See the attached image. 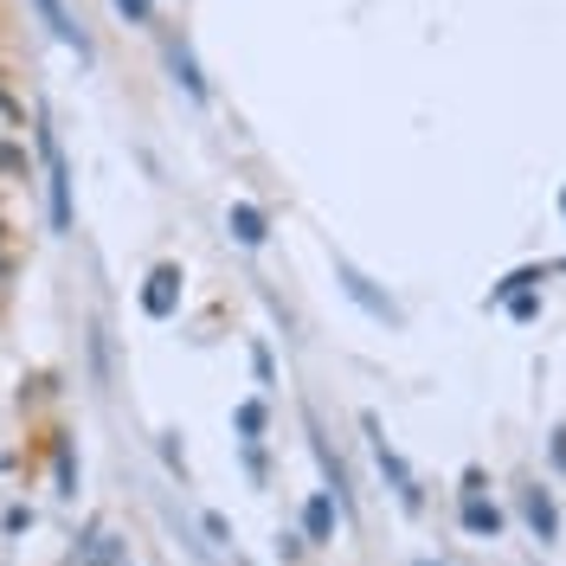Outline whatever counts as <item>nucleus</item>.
I'll return each mask as SVG.
<instances>
[{
	"instance_id": "f257e3e1",
	"label": "nucleus",
	"mask_w": 566,
	"mask_h": 566,
	"mask_svg": "<svg viewBox=\"0 0 566 566\" xmlns=\"http://www.w3.org/2000/svg\"><path fill=\"white\" fill-rule=\"evenodd\" d=\"M33 129H39V161H45V212H52V232H71V161H65V148H59V129H52L45 109L33 116Z\"/></svg>"
},
{
	"instance_id": "f03ea898",
	"label": "nucleus",
	"mask_w": 566,
	"mask_h": 566,
	"mask_svg": "<svg viewBox=\"0 0 566 566\" xmlns=\"http://www.w3.org/2000/svg\"><path fill=\"white\" fill-rule=\"evenodd\" d=\"M367 438H374V463H380L387 490L399 495V509H406V515H419L424 495H419V476H412V463H406V458H399V451L387 444V438H380V419H367Z\"/></svg>"
},
{
	"instance_id": "7ed1b4c3",
	"label": "nucleus",
	"mask_w": 566,
	"mask_h": 566,
	"mask_svg": "<svg viewBox=\"0 0 566 566\" xmlns=\"http://www.w3.org/2000/svg\"><path fill=\"white\" fill-rule=\"evenodd\" d=\"M180 264H155V271H148V283H142V316L148 322H168L180 310Z\"/></svg>"
},
{
	"instance_id": "20e7f679",
	"label": "nucleus",
	"mask_w": 566,
	"mask_h": 566,
	"mask_svg": "<svg viewBox=\"0 0 566 566\" xmlns=\"http://www.w3.org/2000/svg\"><path fill=\"white\" fill-rule=\"evenodd\" d=\"M335 277H342V290H348V303H360V310H367L374 322H387V328H399V310H392L387 296L374 290V277H367V271H354L348 258H335Z\"/></svg>"
},
{
	"instance_id": "39448f33",
	"label": "nucleus",
	"mask_w": 566,
	"mask_h": 566,
	"mask_svg": "<svg viewBox=\"0 0 566 566\" xmlns=\"http://www.w3.org/2000/svg\"><path fill=\"white\" fill-rule=\"evenodd\" d=\"M33 13H39V27H45V33L59 39V45H71V52H77V59L91 65V39H84V27L71 20V7H65V0H33Z\"/></svg>"
},
{
	"instance_id": "423d86ee",
	"label": "nucleus",
	"mask_w": 566,
	"mask_h": 566,
	"mask_svg": "<svg viewBox=\"0 0 566 566\" xmlns=\"http://www.w3.org/2000/svg\"><path fill=\"white\" fill-rule=\"evenodd\" d=\"M226 232H232L245 251H258L264 239H271V219H264V207H251V200H232V207H226Z\"/></svg>"
},
{
	"instance_id": "0eeeda50",
	"label": "nucleus",
	"mask_w": 566,
	"mask_h": 566,
	"mask_svg": "<svg viewBox=\"0 0 566 566\" xmlns=\"http://www.w3.org/2000/svg\"><path fill=\"white\" fill-rule=\"evenodd\" d=\"M168 71H175V84L193 97V104H207V77H200V59H193L187 39H168Z\"/></svg>"
},
{
	"instance_id": "6e6552de",
	"label": "nucleus",
	"mask_w": 566,
	"mask_h": 566,
	"mask_svg": "<svg viewBox=\"0 0 566 566\" xmlns=\"http://www.w3.org/2000/svg\"><path fill=\"white\" fill-rule=\"evenodd\" d=\"M335 522H342V502L335 495H310L303 502V541H335Z\"/></svg>"
},
{
	"instance_id": "1a4fd4ad",
	"label": "nucleus",
	"mask_w": 566,
	"mask_h": 566,
	"mask_svg": "<svg viewBox=\"0 0 566 566\" xmlns=\"http://www.w3.org/2000/svg\"><path fill=\"white\" fill-rule=\"evenodd\" d=\"M522 515H528L534 541H554V528H560V509H554V495H547V490H528V502H522Z\"/></svg>"
},
{
	"instance_id": "9d476101",
	"label": "nucleus",
	"mask_w": 566,
	"mask_h": 566,
	"mask_svg": "<svg viewBox=\"0 0 566 566\" xmlns=\"http://www.w3.org/2000/svg\"><path fill=\"white\" fill-rule=\"evenodd\" d=\"M463 534H490V541H495V534H502V509L470 490V495H463Z\"/></svg>"
},
{
	"instance_id": "9b49d317",
	"label": "nucleus",
	"mask_w": 566,
	"mask_h": 566,
	"mask_svg": "<svg viewBox=\"0 0 566 566\" xmlns=\"http://www.w3.org/2000/svg\"><path fill=\"white\" fill-rule=\"evenodd\" d=\"M0 175H7V180H33L27 148H20V142H7V136H0Z\"/></svg>"
},
{
	"instance_id": "f8f14e48",
	"label": "nucleus",
	"mask_w": 566,
	"mask_h": 566,
	"mask_svg": "<svg viewBox=\"0 0 566 566\" xmlns=\"http://www.w3.org/2000/svg\"><path fill=\"white\" fill-rule=\"evenodd\" d=\"M232 424H239V438H245V444H258V438H264V399H245V406L232 412Z\"/></svg>"
},
{
	"instance_id": "ddd939ff",
	"label": "nucleus",
	"mask_w": 566,
	"mask_h": 566,
	"mask_svg": "<svg viewBox=\"0 0 566 566\" xmlns=\"http://www.w3.org/2000/svg\"><path fill=\"white\" fill-rule=\"evenodd\" d=\"M541 277H547V271H534V264H522V271H509V277L495 283L490 296H495V303H509V296H515V290H534V283H541Z\"/></svg>"
},
{
	"instance_id": "4468645a",
	"label": "nucleus",
	"mask_w": 566,
	"mask_h": 566,
	"mask_svg": "<svg viewBox=\"0 0 566 566\" xmlns=\"http://www.w3.org/2000/svg\"><path fill=\"white\" fill-rule=\"evenodd\" d=\"M109 560H116V534H91V554L77 566H109Z\"/></svg>"
},
{
	"instance_id": "2eb2a0df",
	"label": "nucleus",
	"mask_w": 566,
	"mask_h": 566,
	"mask_svg": "<svg viewBox=\"0 0 566 566\" xmlns=\"http://www.w3.org/2000/svg\"><path fill=\"white\" fill-rule=\"evenodd\" d=\"M509 316L534 322V316H541V296H534V290H515V296H509Z\"/></svg>"
},
{
	"instance_id": "dca6fc26",
	"label": "nucleus",
	"mask_w": 566,
	"mask_h": 566,
	"mask_svg": "<svg viewBox=\"0 0 566 566\" xmlns=\"http://www.w3.org/2000/svg\"><path fill=\"white\" fill-rule=\"evenodd\" d=\"M109 7H116L123 20H136V27H148V20H155V0H109Z\"/></svg>"
},
{
	"instance_id": "f3484780",
	"label": "nucleus",
	"mask_w": 566,
	"mask_h": 566,
	"mask_svg": "<svg viewBox=\"0 0 566 566\" xmlns=\"http://www.w3.org/2000/svg\"><path fill=\"white\" fill-rule=\"evenodd\" d=\"M7 277H13V251H7V239H0V290H7Z\"/></svg>"
},
{
	"instance_id": "a211bd4d",
	"label": "nucleus",
	"mask_w": 566,
	"mask_h": 566,
	"mask_svg": "<svg viewBox=\"0 0 566 566\" xmlns=\"http://www.w3.org/2000/svg\"><path fill=\"white\" fill-rule=\"evenodd\" d=\"M13 109H20V104H13V97H7V91H0V116H13Z\"/></svg>"
},
{
	"instance_id": "6ab92c4d",
	"label": "nucleus",
	"mask_w": 566,
	"mask_h": 566,
	"mask_svg": "<svg viewBox=\"0 0 566 566\" xmlns=\"http://www.w3.org/2000/svg\"><path fill=\"white\" fill-rule=\"evenodd\" d=\"M560 212H566V193H560Z\"/></svg>"
}]
</instances>
